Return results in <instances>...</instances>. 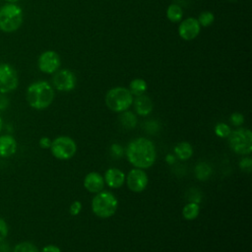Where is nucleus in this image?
Instances as JSON below:
<instances>
[{
	"instance_id": "19",
	"label": "nucleus",
	"mask_w": 252,
	"mask_h": 252,
	"mask_svg": "<svg viewBox=\"0 0 252 252\" xmlns=\"http://www.w3.org/2000/svg\"><path fill=\"white\" fill-rule=\"evenodd\" d=\"M166 18L171 23H179L183 18V10L177 4H170L166 9Z\"/></svg>"
},
{
	"instance_id": "26",
	"label": "nucleus",
	"mask_w": 252,
	"mask_h": 252,
	"mask_svg": "<svg viewBox=\"0 0 252 252\" xmlns=\"http://www.w3.org/2000/svg\"><path fill=\"white\" fill-rule=\"evenodd\" d=\"M229 120L234 126H240L244 122V116L239 112H234L230 115Z\"/></svg>"
},
{
	"instance_id": "34",
	"label": "nucleus",
	"mask_w": 252,
	"mask_h": 252,
	"mask_svg": "<svg viewBox=\"0 0 252 252\" xmlns=\"http://www.w3.org/2000/svg\"><path fill=\"white\" fill-rule=\"evenodd\" d=\"M2 128H3V120H2V117H1V115H0V132H1Z\"/></svg>"
},
{
	"instance_id": "13",
	"label": "nucleus",
	"mask_w": 252,
	"mask_h": 252,
	"mask_svg": "<svg viewBox=\"0 0 252 252\" xmlns=\"http://www.w3.org/2000/svg\"><path fill=\"white\" fill-rule=\"evenodd\" d=\"M104 179L97 172H90L84 179V187L91 193H98L103 189Z\"/></svg>"
},
{
	"instance_id": "16",
	"label": "nucleus",
	"mask_w": 252,
	"mask_h": 252,
	"mask_svg": "<svg viewBox=\"0 0 252 252\" xmlns=\"http://www.w3.org/2000/svg\"><path fill=\"white\" fill-rule=\"evenodd\" d=\"M133 102L136 112L141 116H147L153 110V101L148 95H139L135 100H133Z\"/></svg>"
},
{
	"instance_id": "31",
	"label": "nucleus",
	"mask_w": 252,
	"mask_h": 252,
	"mask_svg": "<svg viewBox=\"0 0 252 252\" xmlns=\"http://www.w3.org/2000/svg\"><path fill=\"white\" fill-rule=\"evenodd\" d=\"M9 105V99L5 94H0V110H4Z\"/></svg>"
},
{
	"instance_id": "24",
	"label": "nucleus",
	"mask_w": 252,
	"mask_h": 252,
	"mask_svg": "<svg viewBox=\"0 0 252 252\" xmlns=\"http://www.w3.org/2000/svg\"><path fill=\"white\" fill-rule=\"evenodd\" d=\"M13 252H39L37 247L32 244V242H28V241H23L18 243L15 247Z\"/></svg>"
},
{
	"instance_id": "23",
	"label": "nucleus",
	"mask_w": 252,
	"mask_h": 252,
	"mask_svg": "<svg viewBox=\"0 0 252 252\" xmlns=\"http://www.w3.org/2000/svg\"><path fill=\"white\" fill-rule=\"evenodd\" d=\"M211 173H212V168L206 163L201 162L196 166V176L200 180L207 179Z\"/></svg>"
},
{
	"instance_id": "29",
	"label": "nucleus",
	"mask_w": 252,
	"mask_h": 252,
	"mask_svg": "<svg viewBox=\"0 0 252 252\" xmlns=\"http://www.w3.org/2000/svg\"><path fill=\"white\" fill-rule=\"evenodd\" d=\"M82 210V203L80 201H75L72 203V205L70 206V209H69V213L72 215V216H77L80 214Z\"/></svg>"
},
{
	"instance_id": "15",
	"label": "nucleus",
	"mask_w": 252,
	"mask_h": 252,
	"mask_svg": "<svg viewBox=\"0 0 252 252\" xmlns=\"http://www.w3.org/2000/svg\"><path fill=\"white\" fill-rule=\"evenodd\" d=\"M17 152V141L11 135L0 136V157L10 158Z\"/></svg>"
},
{
	"instance_id": "1",
	"label": "nucleus",
	"mask_w": 252,
	"mask_h": 252,
	"mask_svg": "<svg viewBox=\"0 0 252 252\" xmlns=\"http://www.w3.org/2000/svg\"><path fill=\"white\" fill-rule=\"evenodd\" d=\"M126 157L128 161L136 168H149L156 161V147L147 138H137L128 144Z\"/></svg>"
},
{
	"instance_id": "17",
	"label": "nucleus",
	"mask_w": 252,
	"mask_h": 252,
	"mask_svg": "<svg viewBox=\"0 0 252 252\" xmlns=\"http://www.w3.org/2000/svg\"><path fill=\"white\" fill-rule=\"evenodd\" d=\"M174 154L179 159L186 160L192 157L193 149L189 143L181 142L174 147Z\"/></svg>"
},
{
	"instance_id": "12",
	"label": "nucleus",
	"mask_w": 252,
	"mask_h": 252,
	"mask_svg": "<svg viewBox=\"0 0 252 252\" xmlns=\"http://www.w3.org/2000/svg\"><path fill=\"white\" fill-rule=\"evenodd\" d=\"M180 22L181 23L178 26V34L182 39L186 41L193 40L199 35L201 32V26L196 18L189 17Z\"/></svg>"
},
{
	"instance_id": "33",
	"label": "nucleus",
	"mask_w": 252,
	"mask_h": 252,
	"mask_svg": "<svg viewBox=\"0 0 252 252\" xmlns=\"http://www.w3.org/2000/svg\"><path fill=\"white\" fill-rule=\"evenodd\" d=\"M111 152L113 155H115L116 157H121L122 154H123V151H122V148L117 145V144H114L111 146Z\"/></svg>"
},
{
	"instance_id": "2",
	"label": "nucleus",
	"mask_w": 252,
	"mask_h": 252,
	"mask_svg": "<svg viewBox=\"0 0 252 252\" xmlns=\"http://www.w3.org/2000/svg\"><path fill=\"white\" fill-rule=\"evenodd\" d=\"M26 97L31 107L42 110L53 102L54 90L46 81H36L28 87Z\"/></svg>"
},
{
	"instance_id": "4",
	"label": "nucleus",
	"mask_w": 252,
	"mask_h": 252,
	"mask_svg": "<svg viewBox=\"0 0 252 252\" xmlns=\"http://www.w3.org/2000/svg\"><path fill=\"white\" fill-rule=\"evenodd\" d=\"M118 201L115 195L109 191H100L94 195L92 201L93 213L101 219L112 217L117 210Z\"/></svg>"
},
{
	"instance_id": "8",
	"label": "nucleus",
	"mask_w": 252,
	"mask_h": 252,
	"mask_svg": "<svg viewBox=\"0 0 252 252\" xmlns=\"http://www.w3.org/2000/svg\"><path fill=\"white\" fill-rule=\"evenodd\" d=\"M19 86L17 70L9 63H0V94H8Z\"/></svg>"
},
{
	"instance_id": "36",
	"label": "nucleus",
	"mask_w": 252,
	"mask_h": 252,
	"mask_svg": "<svg viewBox=\"0 0 252 252\" xmlns=\"http://www.w3.org/2000/svg\"><path fill=\"white\" fill-rule=\"evenodd\" d=\"M229 1H236V0H229Z\"/></svg>"
},
{
	"instance_id": "9",
	"label": "nucleus",
	"mask_w": 252,
	"mask_h": 252,
	"mask_svg": "<svg viewBox=\"0 0 252 252\" xmlns=\"http://www.w3.org/2000/svg\"><path fill=\"white\" fill-rule=\"evenodd\" d=\"M53 87L60 92L73 91L77 85V77L75 73L69 69H58L53 73Z\"/></svg>"
},
{
	"instance_id": "7",
	"label": "nucleus",
	"mask_w": 252,
	"mask_h": 252,
	"mask_svg": "<svg viewBox=\"0 0 252 252\" xmlns=\"http://www.w3.org/2000/svg\"><path fill=\"white\" fill-rule=\"evenodd\" d=\"M50 151L58 159H69L76 154L77 146L73 139L68 136H59L51 142Z\"/></svg>"
},
{
	"instance_id": "35",
	"label": "nucleus",
	"mask_w": 252,
	"mask_h": 252,
	"mask_svg": "<svg viewBox=\"0 0 252 252\" xmlns=\"http://www.w3.org/2000/svg\"><path fill=\"white\" fill-rule=\"evenodd\" d=\"M6 3H17L19 0H5Z\"/></svg>"
},
{
	"instance_id": "11",
	"label": "nucleus",
	"mask_w": 252,
	"mask_h": 252,
	"mask_svg": "<svg viewBox=\"0 0 252 252\" xmlns=\"http://www.w3.org/2000/svg\"><path fill=\"white\" fill-rule=\"evenodd\" d=\"M148 181L147 173L141 168L131 169L126 177L128 188L136 193L144 191L148 185Z\"/></svg>"
},
{
	"instance_id": "30",
	"label": "nucleus",
	"mask_w": 252,
	"mask_h": 252,
	"mask_svg": "<svg viewBox=\"0 0 252 252\" xmlns=\"http://www.w3.org/2000/svg\"><path fill=\"white\" fill-rule=\"evenodd\" d=\"M51 140L48 137H42L39 140V147L42 149H49L51 146Z\"/></svg>"
},
{
	"instance_id": "3",
	"label": "nucleus",
	"mask_w": 252,
	"mask_h": 252,
	"mask_svg": "<svg viewBox=\"0 0 252 252\" xmlns=\"http://www.w3.org/2000/svg\"><path fill=\"white\" fill-rule=\"evenodd\" d=\"M24 22L23 9L17 3H6L0 7V31L11 33L18 31Z\"/></svg>"
},
{
	"instance_id": "27",
	"label": "nucleus",
	"mask_w": 252,
	"mask_h": 252,
	"mask_svg": "<svg viewBox=\"0 0 252 252\" xmlns=\"http://www.w3.org/2000/svg\"><path fill=\"white\" fill-rule=\"evenodd\" d=\"M8 225H7V222L2 219L0 218V243L6 239L7 235H8Z\"/></svg>"
},
{
	"instance_id": "6",
	"label": "nucleus",
	"mask_w": 252,
	"mask_h": 252,
	"mask_svg": "<svg viewBox=\"0 0 252 252\" xmlns=\"http://www.w3.org/2000/svg\"><path fill=\"white\" fill-rule=\"evenodd\" d=\"M230 149L238 155H249L252 152V132L247 128L236 129L228 135Z\"/></svg>"
},
{
	"instance_id": "22",
	"label": "nucleus",
	"mask_w": 252,
	"mask_h": 252,
	"mask_svg": "<svg viewBox=\"0 0 252 252\" xmlns=\"http://www.w3.org/2000/svg\"><path fill=\"white\" fill-rule=\"evenodd\" d=\"M197 20H198L201 27L208 28V27L212 26V24L214 23L215 15L210 11H204L199 15Z\"/></svg>"
},
{
	"instance_id": "32",
	"label": "nucleus",
	"mask_w": 252,
	"mask_h": 252,
	"mask_svg": "<svg viewBox=\"0 0 252 252\" xmlns=\"http://www.w3.org/2000/svg\"><path fill=\"white\" fill-rule=\"evenodd\" d=\"M40 252H61L59 247L56 246V245H52V244H49V245H46L44 246Z\"/></svg>"
},
{
	"instance_id": "10",
	"label": "nucleus",
	"mask_w": 252,
	"mask_h": 252,
	"mask_svg": "<svg viewBox=\"0 0 252 252\" xmlns=\"http://www.w3.org/2000/svg\"><path fill=\"white\" fill-rule=\"evenodd\" d=\"M61 65V58L59 54L54 50L43 51L37 59L38 69L45 74L55 73Z\"/></svg>"
},
{
	"instance_id": "28",
	"label": "nucleus",
	"mask_w": 252,
	"mask_h": 252,
	"mask_svg": "<svg viewBox=\"0 0 252 252\" xmlns=\"http://www.w3.org/2000/svg\"><path fill=\"white\" fill-rule=\"evenodd\" d=\"M239 166L241 169L250 172L251 168H252V159L250 158H244L241 159V161L239 162Z\"/></svg>"
},
{
	"instance_id": "5",
	"label": "nucleus",
	"mask_w": 252,
	"mask_h": 252,
	"mask_svg": "<svg viewBox=\"0 0 252 252\" xmlns=\"http://www.w3.org/2000/svg\"><path fill=\"white\" fill-rule=\"evenodd\" d=\"M133 100L132 94L124 87L112 88L105 94L106 106L114 112L127 110L132 105Z\"/></svg>"
},
{
	"instance_id": "18",
	"label": "nucleus",
	"mask_w": 252,
	"mask_h": 252,
	"mask_svg": "<svg viewBox=\"0 0 252 252\" xmlns=\"http://www.w3.org/2000/svg\"><path fill=\"white\" fill-rule=\"evenodd\" d=\"M147 88H148V85L144 79L136 78L130 82L128 90L130 91L132 95L139 96L145 94V92L147 91Z\"/></svg>"
},
{
	"instance_id": "25",
	"label": "nucleus",
	"mask_w": 252,
	"mask_h": 252,
	"mask_svg": "<svg viewBox=\"0 0 252 252\" xmlns=\"http://www.w3.org/2000/svg\"><path fill=\"white\" fill-rule=\"evenodd\" d=\"M230 128L227 124L225 123H218L215 126V133L218 137L220 138H227L228 135L230 134Z\"/></svg>"
},
{
	"instance_id": "14",
	"label": "nucleus",
	"mask_w": 252,
	"mask_h": 252,
	"mask_svg": "<svg viewBox=\"0 0 252 252\" xmlns=\"http://www.w3.org/2000/svg\"><path fill=\"white\" fill-rule=\"evenodd\" d=\"M103 179L110 188H120L124 184L126 176L120 169L112 167L105 171Z\"/></svg>"
},
{
	"instance_id": "21",
	"label": "nucleus",
	"mask_w": 252,
	"mask_h": 252,
	"mask_svg": "<svg viewBox=\"0 0 252 252\" xmlns=\"http://www.w3.org/2000/svg\"><path fill=\"white\" fill-rule=\"evenodd\" d=\"M119 120H120L122 126L125 127L126 129H132L137 124L136 116L131 111H127V110L122 112V114L119 117Z\"/></svg>"
},
{
	"instance_id": "20",
	"label": "nucleus",
	"mask_w": 252,
	"mask_h": 252,
	"mask_svg": "<svg viewBox=\"0 0 252 252\" xmlns=\"http://www.w3.org/2000/svg\"><path fill=\"white\" fill-rule=\"evenodd\" d=\"M200 212V207L196 202L187 203L182 209V216L187 220H195Z\"/></svg>"
}]
</instances>
